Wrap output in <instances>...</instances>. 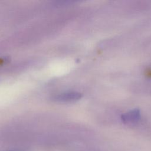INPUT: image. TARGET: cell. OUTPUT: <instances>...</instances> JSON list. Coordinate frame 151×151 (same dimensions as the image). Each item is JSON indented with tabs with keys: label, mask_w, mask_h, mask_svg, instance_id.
I'll return each instance as SVG.
<instances>
[{
	"label": "cell",
	"mask_w": 151,
	"mask_h": 151,
	"mask_svg": "<svg viewBox=\"0 0 151 151\" xmlns=\"http://www.w3.org/2000/svg\"><path fill=\"white\" fill-rule=\"evenodd\" d=\"M140 112L137 110L130 111L122 116V120L123 123L126 124H133L140 119Z\"/></svg>",
	"instance_id": "1"
},
{
	"label": "cell",
	"mask_w": 151,
	"mask_h": 151,
	"mask_svg": "<svg viewBox=\"0 0 151 151\" xmlns=\"http://www.w3.org/2000/svg\"><path fill=\"white\" fill-rule=\"evenodd\" d=\"M8 151H27V150H23V149H13V150H10Z\"/></svg>",
	"instance_id": "3"
},
{
	"label": "cell",
	"mask_w": 151,
	"mask_h": 151,
	"mask_svg": "<svg viewBox=\"0 0 151 151\" xmlns=\"http://www.w3.org/2000/svg\"><path fill=\"white\" fill-rule=\"evenodd\" d=\"M80 97V94L77 93H68L60 94L55 97V100L58 101H73L77 100Z\"/></svg>",
	"instance_id": "2"
}]
</instances>
